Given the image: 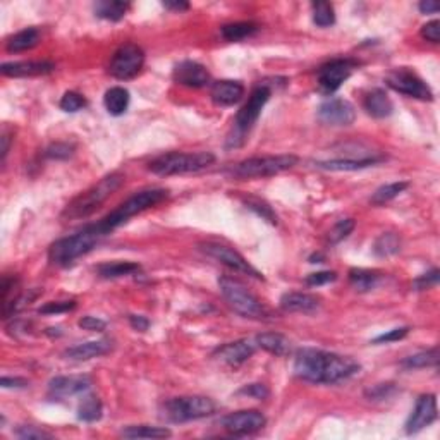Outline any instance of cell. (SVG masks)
Returning a JSON list of instances; mask_svg holds the SVG:
<instances>
[{"label":"cell","instance_id":"31","mask_svg":"<svg viewBox=\"0 0 440 440\" xmlns=\"http://www.w3.org/2000/svg\"><path fill=\"white\" fill-rule=\"evenodd\" d=\"M126 439H167L172 432L165 427H150V425H131L121 432Z\"/></svg>","mask_w":440,"mask_h":440},{"label":"cell","instance_id":"50","mask_svg":"<svg viewBox=\"0 0 440 440\" xmlns=\"http://www.w3.org/2000/svg\"><path fill=\"white\" fill-rule=\"evenodd\" d=\"M77 325H79L81 328H84V331H90V332H102V331H105V327H107L105 321L97 317H83L79 321H77Z\"/></svg>","mask_w":440,"mask_h":440},{"label":"cell","instance_id":"38","mask_svg":"<svg viewBox=\"0 0 440 440\" xmlns=\"http://www.w3.org/2000/svg\"><path fill=\"white\" fill-rule=\"evenodd\" d=\"M313 23L320 28H328L335 23V13L334 6L328 2H313Z\"/></svg>","mask_w":440,"mask_h":440},{"label":"cell","instance_id":"26","mask_svg":"<svg viewBox=\"0 0 440 440\" xmlns=\"http://www.w3.org/2000/svg\"><path fill=\"white\" fill-rule=\"evenodd\" d=\"M257 346L270 354H275V356H287L293 347L289 339L284 337L282 334H277V332H265V334L257 335Z\"/></svg>","mask_w":440,"mask_h":440},{"label":"cell","instance_id":"57","mask_svg":"<svg viewBox=\"0 0 440 440\" xmlns=\"http://www.w3.org/2000/svg\"><path fill=\"white\" fill-rule=\"evenodd\" d=\"M321 260H324V257H321L320 253L313 255V257H310V264H321Z\"/></svg>","mask_w":440,"mask_h":440},{"label":"cell","instance_id":"34","mask_svg":"<svg viewBox=\"0 0 440 440\" xmlns=\"http://www.w3.org/2000/svg\"><path fill=\"white\" fill-rule=\"evenodd\" d=\"M401 251V238L395 232H384L373 243V253L379 258H387Z\"/></svg>","mask_w":440,"mask_h":440},{"label":"cell","instance_id":"37","mask_svg":"<svg viewBox=\"0 0 440 440\" xmlns=\"http://www.w3.org/2000/svg\"><path fill=\"white\" fill-rule=\"evenodd\" d=\"M408 186L409 184L406 183V181H397V183H390V184H386V186H380L379 190L372 195L370 202H372V205H377V206L386 205V203H389L390 199L397 198V196L401 195Z\"/></svg>","mask_w":440,"mask_h":440},{"label":"cell","instance_id":"56","mask_svg":"<svg viewBox=\"0 0 440 440\" xmlns=\"http://www.w3.org/2000/svg\"><path fill=\"white\" fill-rule=\"evenodd\" d=\"M0 142H2V162L6 160L7 153H9V145H10V135L7 131L2 132V138H0Z\"/></svg>","mask_w":440,"mask_h":440},{"label":"cell","instance_id":"4","mask_svg":"<svg viewBox=\"0 0 440 440\" xmlns=\"http://www.w3.org/2000/svg\"><path fill=\"white\" fill-rule=\"evenodd\" d=\"M169 196V191L164 188H148V190L138 191L132 196H129L126 202L121 203L116 210L109 213L107 217H103L98 222L100 227L105 231V234H110L112 231H116L117 227L126 224L131 217L138 215V213L145 212V210L151 208V206L158 205V203L164 202Z\"/></svg>","mask_w":440,"mask_h":440},{"label":"cell","instance_id":"29","mask_svg":"<svg viewBox=\"0 0 440 440\" xmlns=\"http://www.w3.org/2000/svg\"><path fill=\"white\" fill-rule=\"evenodd\" d=\"M129 7L131 6L128 2H121V0H100L93 6V10L102 20L117 23L128 14Z\"/></svg>","mask_w":440,"mask_h":440},{"label":"cell","instance_id":"28","mask_svg":"<svg viewBox=\"0 0 440 440\" xmlns=\"http://www.w3.org/2000/svg\"><path fill=\"white\" fill-rule=\"evenodd\" d=\"M40 43V31L36 28H26L23 31L16 33L14 36H10L7 40L6 49L10 54H17V52H26L31 50L33 47H36Z\"/></svg>","mask_w":440,"mask_h":440},{"label":"cell","instance_id":"49","mask_svg":"<svg viewBox=\"0 0 440 440\" xmlns=\"http://www.w3.org/2000/svg\"><path fill=\"white\" fill-rule=\"evenodd\" d=\"M241 395H248V397L253 399H265L268 397V389L264 386V384H250V386H245L241 390L238 392Z\"/></svg>","mask_w":440,"mask_h":440},{"label":"cell","instance_id":"54","mask_svg":"<svg viewBox=\"0 0 440 440\" xmlns=\"http://www.w3.org/2000/svg\"><path fill=\"white\" fill-rule=\"evenodd\" d=\"M162 6H164L165 9L174 10V13H184V10L190 9V3L183 2V0H174V2L167 0V2H162Z\"/></svg>","mask_w":440,"mask_h":440},{"label":"cell","instance_id":"11","mask_svg":"<svg viewBox=\"0 0 440 440\" xmlns=\"http://www.w3.org/2000/svg\"><path fill=\"white\" fill-rule=\"evenodd\" d=\"M199 250L206 255V257L213 258L217 260L219 264L225 265L227 268L234 270V272L239 273H246V275L255 277V279H261L264 280V275L258 272L250 261L243 257L239 251H236L234 248L227 246V245H222V243H215V241H206L199 245Z\"/></svg>","mask_w":440,"mask_h":440},{"label":"cell","instance_id":"16","mask_svg":"<svg viewBox=\"0 0 440 440\" xmlns=\"http://www.w3.org/2000/svg\"><path fill=\"white\" fill-rule=\"evenodd\" d=\"M437 399L434 394H423L418 397L415 409L409 415L406 421V434L413 435L421 432L423 428L430 427L435 420H437Z\"/></svg>","mask_w":440,"mask_h":440},{"label":"cell","instance_id":"42","mask_svg":"<svg viewBox=\"0 0 440 440\" xmlns=\"http://www.w3.org/2000/svg\"><path fill=\"white\" fill-rule=\"evenodd\" d=\"M73 153L74 145L71 143H52L45 150V157L52 158V160H66V158L73 157Z\"/></svg>","mask_w":440,"mask_h":440},{"label":"cell","instance_id":"13","mask_svg":"<svg viewBox=\"0 0 440 440\" xmlns=\"http://www.w3.org/2000/svg\"><path fill=\"white\" fill-rule=\"evenodd\" d=\"M358 62L351 61V59H334V61L327 62L318 69V84L324 93H334L342 86L344 81L349 79V76L356 69Z\"/></svg>","mask_w":440,"mask_h":440},{"label":"cell","instance_id":"20","mask_svg":"<svg viewBox=\"0 0 440 440\" xmlns=\"http://www.w3.org/2000/svg\"><path fill=\"white\" fill-rule=\"evenodd\" d=\"M55 69L54 62L49 61H23V62H6L0 66V73L9 77H31L43 76Z\"/></svg>","mask_w":440,"mask_h":440},{"label":"cell","instance_id":"55","mask_svg":"<svg viewBox=\"0 0 440 440\" xmlns=\"http://www.w3.org/2000/svg\"><path fill=\"white\" fill-rule=\"evenodd\" d=\"M418 9L421 14H435L439 13V3L434 0H423V2H420Z\"/></svg>","mask_w":440,"mask_h":440},{"label":"cell","instance_id":"24","mask_svg":"<svg viewBox=\"0 0 440 440\" xmlns=\"http://www.w3.org/2000/svg\"><path fill=\"white\" fill-rule=\"evenodd\" d=\"M110 349H112V342L103 339V341H90L69 347V349L64 351V356L68 358V360L74 361H88L91 360V358L103 356V354L109 353Z\"/></svg>","mask_w":440,"mask_h":440},{"label":"cell","instance_id":"23","mask_svg":"<svg viewBox=\"0 0 440 440\" xmlns=\"http://www.w3.org/2000/svg\"><path fill=\"white\" fill-rule=\"evenodd\" d=\"M384 157H372V158H332V160H318L315 162V167L324 169V171H361V169L373 167L375 164L382 162Z\"/></svg>","mask_w":440,"mask_h":440},{"label":"cell","instance_id":"36","mask_svg":"<svg viewBox=\"0 0 440 440\" xmlns=\"http://www.w3.org/2000/svg\"><path fill=\"white\" fill-rule=\"evenodd\" d=\"M437 363H439V347H434V349H428V351H421V353H416V354H413V356L404 358V360H402V367L408 370L437 367Z\"/></svg>","mask_w":440,"mask_h":440},{"label":"cell","instance_id":"17","mask_svg":"<svg viewBox=\"0 0 440 440\" xmlns=\"http://www.w3.org/2000/svg\"><path fill=\"white\" fill-rule=\"evenodd\" d=\"M174 81L186 88H205L210 83V73L195 61H183L174 68Z\"/></svg>","mask_w":440,"mask_h":440},{"label":"cell","instance_id":"2","mask_svg":"<svg viewBox=\"0 0 440 440\" xmlns=\"http://www.w3.org/2000/svg\"><path fill=\"white\" fill-rule=\"evenodd\" d=\"M105 236V231L100 227V224H91L86 225L84 229H81L76 234L59 239V241H55L54 245L50 246V264L57 265V267H68V265L73 264L74 260H77V258L83 257V255L90 253Z\"/></svg>","mask_w":440,"mask_h":440},{"label":"cell","instance_id":"14","mask_svg":"<svg viewBox=\"0 0 440 440\" xmlns=\"http://www.w3.org/2000/svg\"><path fill=\"white\" fill-rule=\"evenodd\" d=\"M265 425H267V418L264 416V413L257 411V409L231 413V415L224 416L220 420V427L231 435H236V437L257 434Z\"/></svg>","mask_w":440,"mask_h":440},{"label":"cell","instance_id":"10","mask_svg":"<svg viewBox=\"0 0 440 440\" xmlns=\"http://www.w3.org/2000/svg\"><path fill=\"white\" fill-rule=\"evenodd\" d=\"M143 66H145V52L142 47H138L136 43H124L112 55L109 73L116 79H132L142 73Z\"/></svg>","mask_w":440,"mask_h":440},{"label":"cell","instance_id":"19","mask_svg":"<svg viewBox=\"0 0 440 440\" xmlns=\"http://www.w3.org/2000/svg\"><path fill=\"white\" fill-rule=\"evenodd\" d=\"M255 353V346L246 339H241V341H234L229 342L225 346H222L217 349L215 356L217 360L225 363L227 367H241L243 363H246Z\"/></svg>","mask_w":440,"mask_h":440},{"label":"cell","instance_id":"5","mask_svg":"<svg viewBox=\"0 0 440 440\" xmlns=\"http://www.w3.org/2000/svg\"><path fill=\"white\" fill-rule=\"evenodd\" d=\"M213 162H215V155L210 151H195V153L172 151L151 160L148 169L157 176H177V174L199 172L210 167Z\"/></svg>","mask_w":440,"mask_h":440},{"label":"cell","instance_id":"45","mask_svg":"<svg viewBox=\"0 0 440 440\" xmlns=\"http://www.w3.org/2000/svg\"><path fill=\"white\" fill-rule=\"evenodd\" d=\"M74 306H76L74 301H52L47 303L45 306H42L40 313H43V315H57V313L71 312V310H74Z\"/></svg>","mask_w":440,"mask_h":440},{"label":"cell","instance_id":"22","mask_svg":"<svg viewBox=\"0 0 440 440\" xmlns=\"http://www.w3.org/2000/svg\"><path fill=\"white\" fill-rule=\"evenodd\" d=\"M245 95V86H243L239 81L232 79H222L212 84V90H210V97L217 105H234Z\"/></svg>","mask_w":440,"mask_h":440},{"label":"cell","instance_id":"25","mask_svg":"<svg viewBox=\"0 0 440 440\" xmlns=\"http://www.w3.org/2000/svg\"><path fill=\"white\" fill-rule=\"evenodd\" d=\"M363 107L368 112V116L375 117V119H386V117L390 116L392 110H394V103H392L389 95L384 90H380V88H375V90L370 91L367 97H365Z\"/></svg>","mask_w":440,"mask_h":440},{"label":"cell","instance_id":"1","mask_svg":"<svg viewBox=\"0 0 440 440\" xmlns=\"http://www.w3.org/2000/svg\"><path fill=\"white\" fill-rule=\"evenodd\" d=\"M360 372V363L349 356L305 347L294 360V373L312 384H337Z\"/></svg>","mask_w":440,"mask_h":440},{"label":"cell","instance_id":"33","mask_svg":"<svg viewBox=\"0 0 440 440\" xmlns=\"http://www.w3.org/2000/svg\"><path fill=\"white\" fill-rule=\"evenodd\" d=\"M257 31H258V24L251 23V21L224 24L220 28V35L224 36V40H227V42H241V40L255 35Z\"/></svg>","mask_w":440,"mask_h":440},{"label":"cell","instance_id":"15","mask_svg":"<svg viewBox=\"0 0 440 440\" xmlns=\"http://www.w3.org/2000/svg\"><path fill=\"white\" fill-rule=\"evenodd\" d=\"M318 119L327 126H351L356 119L353 103L344 98H328L318 107Z\"/></svg>","mask_w":440,"mask_h":440},{"label":"cell","instance_id":"35","mask_svg":"<svg viewBox=\"0 0 440 440\" xmlns=\"http://www.w3.org/2000/svg\"><path fill=\"white\" fill-rule=\"evenodd\" d=\"M103 413V406L102 401L97 397V395L90 394L79 402L77 406V418L81 421H86V423H93V421H98L102 418Z\"/></svg>","mask_w":440,"mask_h":440},{"label":"cell","instance_id":"30","mask_svg":"<svg viewBox=\"0 0 440 440\" xmlns=\"http://www.w3.org/2000/svg\"><path fill=\"white\" fill-rule=\"evenodd\" d=\"M380 275L375 270L367 268H351L349 270V282L358 293H368V291L375 289L379 284Z\"/></svg>","mask_w":440,"mask_h":440},{"label":"cell","instance_id":"7","mask_svg":"<svg viewBox=\"0 0 440 440\" xmlns=\"http://www.w3.org/2000/svg\"><path fill=\"white\" fill-rule=\"evenodd\" d=\"M298 164L296 155H272V157H255L239 162L229 169V174L236 179H255V177H270L289 171Z\"/></svg>","mask_w":440,"mask_h":440},{"label":"cell","instance_id":"3","mask_svg":"<svg viewBox=\"0 0 440 440\" xmlns=\"http://www.w3.org/2000/svg\"><path fill=\"white\" fill-rule=\"evenodd\" d=\"M124 183V176L119 172H112L100 179L95 186L86 190L84 193L73 199L66 210L62 212V219L66 220H77L91 215L95 210L100 208L107 199L110 198Z\"/></svg>","mask_w":440,"mask_h":440},{"label":"cell","instance_id":"43","mask_svg":"<svg viewBox=\"0 0 440 440\" xmlns=\"http://www.w3.org/2000/svg\"><path fill=\"white\" fill-rule=\"evenodd\" d=\"M439 275H440V272L437 268L430 270V272L423 273V275H420L418 279H415L413 287H415V291H425V289H430V287H435L439 284Z\"/></svg>","mask_w":440,"mask_h":440},{"label":"cell","instance_id":"44","mask_svg":"<svg viewBox=\"0 0 440 440\" xmlns=\"http://www.w3.org/2000/svg\"><path fill=\"white\" fill-rule=\"evenodd\" d=\"M395 392L394 384H379V386H373L372 389H368L365 394L370 401H382V399L390 397Z\"/></svg>","mask_w":440,"mask_h":440},{"label":"cell","instance_id":"47","mask_svg":"<svg viewBox=\"0 0 440 440\" xmlns=\"http://www.w3.org/2000/svg\"><path fill=\"white\" fill-rule=\"evenodd\" d=\"M16 437L23 440H38V439H52V434L45 430H40L36 427H20L16 430Z\"/></svg>","mask_w":440,"mask_h":440},{"label":"cell","instance_id":"6","mask_svg":"<svg viewBox=\"0 0 440 440\" xmlns=\"http://www.w3.org/2000/svg\"><path fill=\"white\" fill-rule=\"evenodd\" d=\"M219 287L224 299L229 303V306L241 317L255 318V320L268 317L267 308L239 280L224 275L219 279Z\"/></svg>","mask_w":440,"mask_h":440},{"label":"cell","instance_id":"12","mask_svg":"<svg viewBox=\"0 0 440 440\" xmlns=\"http://www.w3.org/2000/svg\"><path fill=\"white\" fill-rule=\"evenodd\" d=\"M387 86L392 88L394 91L402 95H408V97L416 98V100H423V102H432L434 100V93L428 88V84L421 79L418 74H415L409 69L401 68V69H394L387 74L386 77Z\"/></svg>","mask_w":440,"mask_h":440},{"label":"cell","instance_id":"32","mask_svg":"<svg viewBox=\"0 0 440 440\" xmlns=\"http://www.w3.org/2000/svg\"><path fill=\"white\" fill-rule=\"evenodd\" d=\"M142 267L132 261H112V264H103L97 268L98 275L102 279H121V277L138 273Z\"/></svg>","mask_w":440,"mask_h":440},{"label":"cell","instance_id":"18","mask_svg":"<svg viewBox=\"0 0 440 440\" xmlns=\"http://www.w3.org/2000/svg\"><path fill=\"white\" fill-rule=\"evenodd\" d=\"M91 386V379L86 375H71V377H55L49 384V395L54 399L73 397L88 390Z\"/></svg>","mask_w":440,"mask_h":440},{"label":"cell","instance_id":"41","mask_svg":"<svg viewBox=\"0 0 440 440\" xmlns=\"http://www.w3.org/2000/svg\"><path fill=\"white\" fill-rule=\"evenodd\" d=\"M59 107H61L64 112L74 114V112H77V110L83 109V107H86V100H84L83 95L76 93V91H66L64 97L61 98Z\"/></svg>","mask_w":440,"mask_h":440},{"label":"cell","instance_id":"21","mask_svg":"<svg viewBox=\"0 0 440 440\" xmlns=\"http://www.w3.org/2000/svg\"><path fill=\"white\" fill-rule=\"evenodd\" d=\"M320 298L308 293H286L280 298V308L287 313H305L312 315L320 310Z\"/></svg>","mask_w":440,"mask_h":440},{"label":"cell","instance_id":"27","mask_svg":"<svg viewBox=\"0 0 440 440\" xmlns=\"http://www.w3.org/2000/svg\"><path fill=\"white\" fill-rule=\"evenodd\" d=\"M129 91L123 86H114L110 90L105 91V97H103V103H105V109L110 116H123L129 107Z\"/></svg>","mask_w":440,"mask_h":440},{"label":"cell","instance_id":"40","mask_svg":"<svg viewBox=\"0 0 440 440\" xmlns=\"http://www.w3.org/2000/svg\"><path fill=\"white\" fill-rule=\"evenodd\" d=\"M246 206L250 210H253L255 213H257L258 217H261L264 220L270 222V224H277V215L275 212L272 210V206L268 205V203H265L264 199L260 198H253V196H248V198L245 199Z\"/></svg>","mask_w":440,"mask_h":440},{"label":"cell","instance_id":"48","mask_svg":"<svg viewBox=\"0 0 440 440\" xmlns=\"http://www.w3.org/2000/svg\"><path fill=\"white\" fill-rule=\"evenodd\" d=\"M409 327H399V328H392V331L386 332V334L379 335V337L373 339V344H387V342H394V341H401L408 335Z\"/></svg>","mask_w":440,"mask_h":440},{"label":"cell","instance_id":"51","mask_svg":"<svg viewBox=\"0 0 440 440\" xmlns=\"http://www.w3.org/2000/svg\"><path fill=\"white\" fill-rule=\"evenodd\" d=\"M421 36L425 40L432 43H439L440 42V21H430L421 28Z\"/></svg>","mask_w":440,"mask_h":440},{"label":"cell","instance_id":"8","mask_svg":"<svg viewBox=\"0 0 440 440\" xmlns=\"http://www.w3.org/2000/svg\"><path fill=\"white\" fill-rule=\"evenodd\" d=\"M270 93H272V91H270L267 84H261V86L255 88L253 93L248 98V102L243 105V109L236 114L234 132H232L227 139L229 148L241 146L243 143H245V136L251 131V128L257 124L265 103L268 102Z\"/></svg>","mask_w":440,"mask_h":440},{"label":"cell","instance_id":"53","mask_svg":"<svg viewBox=\"0 0 440 440\" xmlns=\"http://www.w3.org/2000/svg\"><path fill=\"white\" fill-rule=\"evenodd\" d=\"M129 324H131V327L138 332H145L148 331V327H150L148 318L142 315H129Z\"/></svg>","mask_w":440,"mask_h":440},{"label":"cell","instance_id":"46","mask_svg":"<svg viewBox=\"0 0 440 440\" xmlns=\"http://www.w3.org/2000/svg\"><path fill=\"white\" fill-rule=\"evenodd\" d=\"M335 279H337V273L331 272V270H325V272L310 273V275L306 277V284L312 287L325 286V284H328V282H334Z\"/></svg>","mask_w":440,"mask_h":440},{"label":"cell","instance_id":"52","mask_svg":"<svg viewBox=\"0 0 440 440\" xmlns=\"http://www.w3.org/2000/svg\"><path fill=\"white\" fill-rule=\"evenodd\" d=\"M0 386L3 387V389H10V387H16V389H21V387H26L28 386V380L24 379H20V377H2V380H0Z\"/></svg>","mask_w":440,"mask_h":440},{"label":"cell","instance_id":"9","mask_svg":"<svg viewBox=\"0 0 440 440\" xmlns=\"http://www.w3.org/2000/svg\"><path fill=\"white\" fill-rule=\"evenodd\" d=\"M215 402L205 395H183L164 402V416L174 423L202 420L215 413Z\"/></svg>","mask_w":440,"mask_h":440},{"label":"cell","instance_id":"39","mask_svg":"<svg viewBox=\"0 0 440 440\" xmlns=\"http://www.w3.org/2000/svg\"><path fill=\"white\" fill-rule=\"evenodd\" d=\"M354 227H356V222H354V219L339 220L337 224L328 231L327 241L331 243V245H337V243L344 241V239H346L347 236L354 231Z\"/></svg>","mask_w":440,"mask_h":440}]
</instances>
